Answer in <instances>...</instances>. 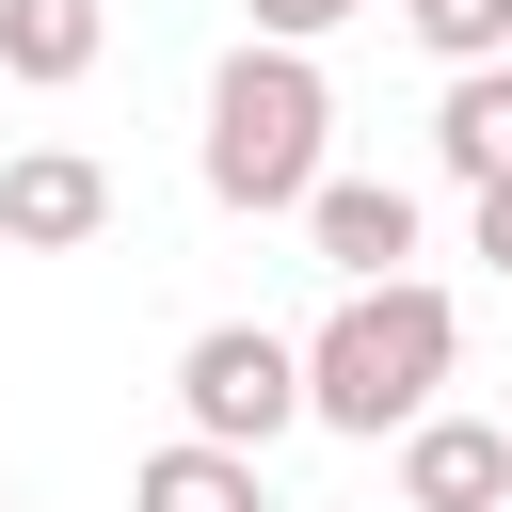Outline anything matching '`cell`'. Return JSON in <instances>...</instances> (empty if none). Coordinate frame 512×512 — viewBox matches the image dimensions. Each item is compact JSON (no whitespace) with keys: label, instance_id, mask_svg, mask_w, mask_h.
<instances>
[{"label":"cell","instance_id":"cell-8","mask_svg":"<svg viewBox=\"0 0 512 512\" xmlns=\"http://www.w3.org/2000/svg\"><path fill=\"white\" fill-rule=\"evenodd\" d=\"M96 48H112V0H0V80L16 96L96 80Z\"/></svg>","mask_w":512,"mask_h":512},{"label":"cell","instance_id":"cell-2","mask_svg":"<svg viewBox=\"0 0 512 512\" xmlns=\"http://www.w3.org/2000/svg\"><path fill=\"white\" fill-rule=\"evenodd\" d=\"M336 80H320V48H272V32H240L224 64H208V128H192V176H208V208H240V224H272V208H304L336 160Z\"/></svg>","mask_w":512,"mask_h":512},{"label":"cell","instance_id":"cell-13","mask_svg":"<svg viewBox=\"0 0 512 512\" xmlns=\"http://www.w3.org/2000/svg\"><path fill=\"white\" fill-rule=\"evenodd\" d=\"M0 512H16V496H0Z\"/></svg>","mask_w":512,"mask_h":512},{"label":"cell","instance_id":"cell-12","mask_svg":"<svg viewBox=\"0 0 512 512\" xmlns=\"http://www.w3.org/2000/svg\"><path fill=\"white\" fill-rule=\"evenodd\" d=\"M464 240H480V272H512V176H496V192H464Z\"/></svg>","mask_w":512,"mask_h":512},{"label":"cell","instance_id":"cell-4","mask_svg":"<svg viewBox=\"0 0 512 512\" xmlns=\"http://www.w3.org/2000/svg\"><path fill=\"white\" fill-rule=\"evenodd\" d=\"M0 240H16V256H96V240H112V160L16 144V160H0Z\"/></svg>","mask_w":512,"mask_h":512},{"label":"cell","instance_id":"cell-10","mask_svg":"<svg viewBox=\"0 0 512 512\" xmlns=\"http://www.w3.org/2000/svg\"><path fill=\"white\" fill-rule=\"evenodd\" d=\"M400 32L432 64H512V0H400Z\"/></svg>","mask_w":512,"mask_h":512},{"label":"cell","instance_id":"cell-11","mask_svg":"<svg viewBox=\"0 0 512 512\" xmlns=\"http://www.w3.org/2000/svg\"><path fill=\"white\" fill-rule=\"evenodd\" d=\"M272 48H320V32H352V16H384V0H240Z\"/></svg>","mask_w":512,"mask_h":512},{"label":"cell","instance_id":"cell-5","mask_svg":"<svg viewBox=\"0 0 512 512\" xmlns=\"http://www.w3.org/2000/svg\"><path fill=\"white\" fill-rule=\"evenodd\" d=\"M400 512H512V416H416L400 432Z\"/></svg>","mask_w":512,"mask_h":512},{"label":"cell","instance_id":"cell-7","mask_svg":"<svg viewBox=\"0 0 512 512\" xmlns=\"http://www.w3.org/2000/svg\"><path fill=\"white\" fill-rule=\"evenodd\" d=\"M128 512H272V464L256 448H208V432H160L128 464Z\"/></svg>","mask_w":512,"mask_h":512},{"label":"cell","instance_id":"cell-3","mask_svg":"<svg viewBox=\"0 0 512 512\" xmlns=\"http://www.w3.org/2000/svg\"><path fill=\"white\" fill-rule=\"evenodd\" d=\"M176 432L272 464V432H304V336H272V320H192V352H176Z\"/></svg>","mask_w":512,"mask_h":512},{"label":"cell","instance_id":"cell-6","mask_svg":"<svg viewBox=\"0 0 512 512\" xmlns=\"http://www.w3.org/2000/svg\"><path fill=\"white\" fill-rule=\"evenodd\" d=\"M304 240H320L336 288H384V272H416V192L400 176H320L304 192Z\"/></svg>","mask_w":512,"mask_h":512},{"label":"cell","instance_id":"cell-1","mask_svg":"<svg viewBox=\"0 0 512 512\" xmlns=\"http://www.w3.org/2000/svg\"><path fill=\"white\" fill-rule=\"evenodd\" d=\"M448 368H464V304L432 272H384V288H336V320L304 336V416L384 448V432H416L448 400Z\"/></svg>","mask_w":512,"mask_h":512},{"label":"cell","instance_id":"cell-9","mask_svg":"<svg viewBox=\"0 0 512 512\" xmlns=\"http://www.w3.org/2000/svg\"><path fill=\"white\" fill-rule=\"evenodd\" d=\"M432 160H448L464 192L512 176V64H448V96H432Z\"/></svg>","mask_w":512,"mask_h":512}]
</instances>
